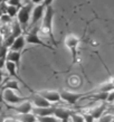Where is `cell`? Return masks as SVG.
Returning a JSON list of instances; mask_svg holds the SVG:
<instances>
[{
    "mask_svg": "<svg viewBox=\"0 0 114 122\" xmlns=\"http://www.w3.org/2000/svg\"><path fill=\"white\" fill-rule=\"evenodd\" d=\"M7 5L8 6H14V7L20 8L22 6V2H21V0H8Z\"/></svg>",
    "mask_w": 114,
    "mask_h": 122,
    "instance_id": "24",
    "label": "cell"
},
{
    "mask_svg": "<svg viewBox=\"0 0 114 122\" xmlns=\"http://www.w3.org/2000/svg\"><path fill=\"white\" fill-rule=\"evenodd\" d=\"M4 121H5V118L1 115V117H0V122H4Z\"/></svg>",
    "mask_w": 114,
    "mask_h": 122,
    "instance_id": "34",
    "label": "cell"
},
{
    "mask_svg": "<svg viewBox=\"0 0 114 122\" xmlns=\"http://www.w3.org/2000/svg\"><path fill=\"white\" fill-rule=\"evenodd\" d=\"M18 11H19V8L14 7V6H7V8H6V15H8L10 18H14V17L17 16Z\"/></svg>",
    "mask_w": 114,
    "mask_h": 122,
    "instance_id": "20",
    "label": "cell"
},
{
    "mask_svg": "<svg viewBox=\"0 0 114 122\" xmlns=\"http://www.w3.org/2000/svg\"><path fill=\"white\" fill-rule=\"evenodd\" d=\"M59 93V96L63 101H65L66 103L68 104H76L78 101L81 100L82 97L86 96L85 93H75V92H69V91H65V90H62Z\"/></svg>",
    "mask_w": 114,
    "mask_h": 122,
    "instance_id": "4",
    "label": "cell"
},
{
    "mask_svg": "<svg viewBox=\"0 0 114 122\" xmlns=\"http://www.w3.org/2000/svg\"><path fill=\"white\" fill-rule=\"evenodd\" d=\"M69 119H72V122H84L83 115L78 114V113H75V112H72Z\"/></svg>",
    "mask_w": 114,
    "mask_h": 122,
    "instance_id": "22",
    "label": "cell"
},
{
    "mask_svg": "<svg viewBox=\"0 0 114 122\" xmlns=\"http://www.w3.org/2000/svg\"><path fill=\"white\" fill-rule=\"evenodd\" d=\"M2 97L4 100L7 102V103L11 104V105H17V104H20L25 101L29 100V97H22V96H19L18 94H16L14 91H10V90H5L2 91Z\"/></svg>",
    "mask_w": 114,
    "mask_h": 122,
    "instance_id": "5",
    "label": "cell"
},
{
    "mask_svg": "<svg viewBox=\"0 0 114 122\" xmlns=\"http://www.w3.org/2000/svg\"><path fill=\"white\" fill-rule=\"evenodd\" d=\"M20 58H21V53L12 52V51L7 53V56H6V59L8 62H11V63H14L16 65L17 71L20 70Z\"/></svg>",
    "mask_w": 114,
    "mask_h": 122,
    "instance_id": "16",
    "label": "cell"
},
{
    "mask_svg": "<svg viewBox=\"0 0 114 122\" xmlns=\"http://www.w3.org/2000/svg\"><path fill=\"white\" fill-rule=\"evenodd\" d=\"M2 45H4V37L0 35V47H1Z\"/></svg>",
    "mask_w": 114,
    "mask_h": 122,
    "instance_id": "31",
    "label": "cell"
},
{
    "mask_svg": "<svg viewBox=\"0 0 114 122\" xmlns=\"http://www.w3.org/2000/svg\"><path fill=\"white\" fill-rule=\"evenodd\" d=\"M31 11H33V4L31 2L22 5L19 8V11L17 14V21L20 25L21 29L26 28L28 25V21L30 19V16H31Z\"/></svg>",
    "mask_w": 114,
    "mask_h": 122,
    "instance_id": "2",
    "label": "cell"
},
{
    "mask_svg": "<svg viewBox=\"0 0 114 122\" xmlns=\"http://www.w3.org/2000/svg\"><path fill=\"white\" fill-rule=\"evenodd\" d=\"M78 44H79V38L75 35H67L65 38V45L72 53V58H73V63L77 62V56H78Z\"/></svg>",
    "mask_w": 114,
    "mask_h": 122,
    "instance_id": "3",
    "label": "cell"
},
{
    "mask_svg": "<svg viewBox=\"0 0 114 122\" xmlns=\"http://www.w3.org/2000/svg\"><path fill=\"white\" fill-rule=\"evenodd\" d=\"M83 115V118H84V122H95V120L92 118V115L89 114V113H84Z\"/></svg>",
    "mask_w": 114,
    "mask_h": 122,
    "instance_id": "27",
    "label": "cell"
},
{
    "mask_svg": "<svg viewBox=\"0 0 114 122\" xmlns=\"http://www.w3.org/2000/svg\"><path fill=\"white\" fill-rule=\"evenodd\" d=\"M10 119L15 120L17 122H36V117L30 112V113H25V114H16L11 115Z\"/></svg>",
    "mask_w": 114,
    "mask_h": 122,
    "instance_id": "17",
    "label": "cell"
},
{
    "mask_svg": "<svg viewBox=\"0 0 114 122\" xmlns=\"http://www.w3.org/2000/svg\"><path fill=\"white\" fill-rule=\"evenodd\" d=\"M45 9H46V7L44 6V4L37 5L36 7L34 8L33 11H31V25L37 24L43 18V16L45 14Z\"/></svg>",
    "mask_w": 114,
    "mask_h": 122,
    "instance_id": "10",
    "label": "cell"
},
{
    "mask_svg": "<svg viewBox=\"0 0 114 122\" xmlns=\"http://www.w3.org/2000/svg\"><path fill=\"white\" fill-rule=\"evenodd\" d=\"M1 15H4V14H2V11H1V9H0V16Z\"/></svg>",
    "mask_w": 114,
    "mask_h": 122,
    "instance_id": "35",
    "label": "cell"
},
{
    "mask_svg": "<svg viewBox=\"0 0 114 122\" xmlns=\"http://www.w3.org/2000/svg\"><path fill=\"white\" fill-rule=\"evenodd\" d=\"M25 41H26L27 44L40 45L43 47H46V48H48V49H52V47H50L49 45L44 43V41L39 38V36H38V28H37V27H35L31 31H29V33L27 34V36L25 37Z\"/></svg>",
    "mask_w": 114,
    "mask_h": 122,
    "instance_id": "6",
    "label": "cell"
},
{
    "mask_svg": "<svg viewBox=\"0 0 114 122\" xmlns=\"http://www.w3.org/2000/svg\"><path fill=\"white\" fill-rule=\"evenodd\" d=\"M21 35V27L18 24V21H14L12 25V29H11V36H14L15 38H17L18 36Z\"/></svg>",
    "mask_w": 114,
    "mask_h": 122,
    "instance_id": "19",
    "label": "cell"
},
{
    "mask_svg": "<svg viewBox=\"0 0 114 122\" xmlns=\"http://www.w3.org/2000/svg\"><path fill=\"white\" fill-rule=\"evenodd\" d=\"M72 112L73 111L67 110V109H64V107H55L53 115H54L57 120H60L62 122H68Z\"/></svg>",
    "mask_w": 114,
    "mask_h": 122,
    "instance_id": "9",
    "label": "cell"
},
{
    "mask_svg": "<svg viewBox=\"0 0 114 122\" xmlns=\"http://www.w3.org/2000/svg\"><path fill=\"white\" fill-rule=\"evenodd\" d=\"M97 122H113V114H103Z\"/></svg>",
    "mask_w": 114,
    "mask_h": 122,
    "instance_id": "23",
    "label": "cell"
},
{
    "mask_svg": "<svg viewBox=\"0 0 114 122\" xmlns=\"http://www.w3.org/2000/svg\"><path fill=\"white\" fill-rule=\"evenodd\" d=\"M2 82V70H0V84Z\"/></svg>",
    "mask_w": 114,
    "mask_h": 122,
    "instance_id": "33",
    "label": "cell"
},
{
    "mask_svg": "<svg viewBox=\"0 0 114 122\" xmlns=\"http://www.w3.org/2000/svg\"><path fill=\"white\" fill-rule=\"evenodd\" d=\"M30 100H31L30 101L31 104L34 103V105L36 107H52V104L49 103V102H47L44 97H41L38 93H35V94L30 97Z\"/></svg>",
    "mask_w": 114,
    "mask_h": 122,
    "instance_id": "13",
    "label": "cell"
},
{
    "mask_svg": "<svg viewBox=\"0 0 114 122\" xmlns=\"http://www.w3.org/2000/svg\"><path fill=\"white\" fill-rule=\"evenodd\" d=\"M31 4H36V5H39V4H43V0H30Z\"/></svg>",
    "mask_w": 114,
    "mask_h": 122,
    "instance_id": "30",
    "label": "cell"
},
{
    "mask_svg": "<svg viewBox=\"0 0 114 122\" xmlns=\"http://www.w3.org/2000/svg\"><path fill=\"white\" fill-rule=\"evenodd\" d=\"M38 122H58V120L54 117V115H49V117H41V118H36Z\"/></svg>",
    "mask_w": 114,
    "mask_h": 122,
    "instance_id": "21",
    "label": "cell"
},
{
    "mask_svg": "<svg viewBox=\"0 0 114 122\" xmlns=\"http://www.w3.org/2000/svg\"><path fill=\"white\" fill-rule=\"evenodd\" d=\"M25 45H26L25 37H24L22 35H20V36H18L17 38H15L14 43H12V44H11V46H10V49L12 51V52L21 53V51L25 48Z\"/></svg>",
    "mask_w": 114,
    "mask_h": 122,
    "instance_id": "15",
    "label": "cell"
},
{
    "mask_svg": "<svg viewBox=\"0 0 114 122\" xmlns=\"http://www.w3.org/2000/svg\"><path fill=\"white\" fill-rule=\"evenodd\" d=\"M7 49H8V47L6 45H2V46L0 47V58L7 56Z\"/></svg>",
    "mask_w": 114,
    "mask_h": 122,
    "instance_id": "25",
    "label": "cell"
},
{
    "mask_svg": "<svg viewBox=\"0 0 114 122\" xmlns=\"http://www.w3.org/2000/svg\"><path fill=\"white\" fill-rule=\"evenodd\" d=\"M43 21H41L40 29L43 34L47 35L50 37L54 44H56L55 37H54V33H53V19H54V9L53 6H48L45 9V14L43 16Z\"/></svg>",
    "mask_w": 114,
    "mask_h": 122,
    "instance_id": "1",
    "label": "cell"
},
{
    "mask_svg": "<svg viewBox=\"0 0 114 122\" xmlns=\"http://www.w3.org/2000/svg\"><path fill=\"white\" fill-rule=\"evenodd\" d=\"M5 67H6V70H7V72L10 74V76H12V77H15L16 78V81L18 82V83H21L22 85H25V87L26 89H28L31 93H34V91L31 89H30L29 86L25 83V82L22 81V78H20L18 76V71H17V67H16V65L14 63H11V62H6V64H5Z\"/></svg>",
    "mask_w": 114,
    "mask_h": 122,
    "instance_id": "7",
    "label": "cell"
},
{
    "mask_svg": "<svg viewBox=\"0 0 114 122\" xmlns=\"http://www.w3.org/2000/svg\"><path fill=\"white\" fill-rule=\"evenodd\" d=\"M54 109L55 107H33L31 113H33L36 118H41V117H49L53 115L54 113Z\"/></svg>",
    "mask_w": 114,
    "mask_h": 122,
    "instance_id": "12",
    "label": "cell"
},
{
    "mask_svg": "<svg viewBox=\"0 0 114 122\" xmlns=\"http://www.w3.org/2000/svg\"><path fill=\"white\" fill-rule=\"evenodd\" d=\"M36 122H38V121H36Z\"/></svg>",
    "mask_w": 114,
    "mask_h": 122,
    "instance_id": "36",
    "label": "cell"
},
{
    "mask_svg": "<svg viewBox=\"0 0 114 122\" xmlns=\"http://www.w3.org/2000/svg\"><path fill=\"white\" fill-rule=\"evenodd\" d=\"M1 90L2 91H5V90H10V91H17V92H20L21 90H20V87H19V83L16 80H11V81H8L6 82V84L1 87Z\"/></svg>",
    "mask_w": 114,
    "mask_h": 122,
    "instance_id": "18",
    "label": "cell"
},
{
    "mask_svg": "<svg viewBox=\"0 0 114 122\" xmlns=\"http://www.w3.org/2000/svg\"><path fill=\"white\" fill-rule=\"evenodd\" d=\"M41 97H44L45 100L49 102V103H57L60 101V96L57 91H49V90H45V91H40L38 93Z\"/></svg>",
    "mask_w": 114,
    "mask_h": 122,
    "instance_id": "8",
    "label": "cell"
},
{
    "mask_svg": "<svg viewBox=\"0 0 114 122\" xmlns=\"http://www.w3.org/2000/svg\"><path fill=\"white\" fill-rule=\"evenodd\" d=\"M12 110H15L17 112V114H25V113H30L31 110H33V104L30 101H25L20 104H17V105H14L11 107Z\"/></svg>",
    "mask_w": 114,
    "mask_h": 122,
    "instance_id": "11",
    "label": "cell"
},
{
    "mask_svg": "<svg viewBox=\"0 0 114 122\" xmlns=\"http://www.w3.org/2000/svg\"><path fill=\"white\" fill-rule=\"evenodd\" d=\"M113 100H114V92L113 91H111V92H109V94H107L106 102H109L110 104H112L113 103Z\"/></svg>",
    "mask_w": 114,
    "mask_h": 122,
    "instance_id": "28",
    "label": "cell"
},
{
    "mask_svg": "<svg viewBox=\"0 0 114 122\" xmlns=\"http://www.w3.org/2000/svg\"><path fill=\"white\" fill-rule=\"evenodd\" d=\"M4 122H17V121H15V120H12V119H7V120H6V119H5V121Z\"/></svg>",
    "mask_w": 114,
    "mask_h": 122,
    "instance_id": "32",
    "label": "cell"
},
{
    "mask_svg": "<svg viewBox=\"0 0 114 122\" xmlns=\"http://www.w3.org/2000/svg\"><path fill=\"white\" fill-rule=\"evenodd\" d=\"M54 0H43V4H44L45 7H48V6H52V2Z\"/></svg>",
    "mask_w": 114,
    "mask_h": 122,
    "instance_id": "29",
    "label": "cell"
},
{
    "mask_svg": "<svg viewBox=\"0 0 114 122\" xmlns=\"http://www.w3.org/2000/svg\"><path fill=\"white\" fill-rule=\"evenodd\" d=\"M0 20H1V22H2V24H8V22H10L11 18H10V17H9L8 15L4 14V15L0 16Z\"/></svg>",
    "mask_w": 114,
    "mask_h": 122,
    "instance_id": "26",
    "label": "cell"
},
{
    "mask_svg": "<svg viewBox=\"0 0 114 122\" xmlns=\"http://www.w3.org/2000/svg\"><path fill=\"white\" fill-rule=\"evenodd\" d=\"M106 107H107L106 102H103V103H101L99 105L95 107L94 109H92L91 112H88V113L92 115V118L94 119V120H99V119L104 114V112H105V110H106Z\"/></svg>",
    "mask_w": 114,
    "mask_h": 122,
    "instance_id": "14",
    "label": "cell"
}]
</instances>
